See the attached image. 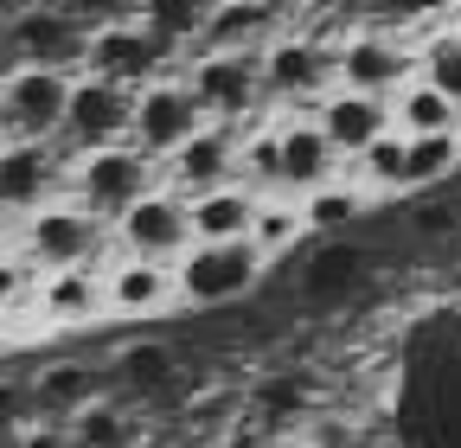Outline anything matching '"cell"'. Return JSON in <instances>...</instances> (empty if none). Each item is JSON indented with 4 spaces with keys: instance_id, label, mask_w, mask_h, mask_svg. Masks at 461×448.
I'll use <instances>...</instances> for the list:
<instances>
[{
    "instance_id": "30",
    "label": "cell",
    "mask_w": 461,
    "mask_h": 448,
    "mask_svg": "<svg viewBox=\"0 0 461 448\" xmlns=\"http://www.w3.org/2000/svg\"><path fill=\"white\" fill-rule=\"evenodd\" d=\"M58 13H65L71 26H84V32H96V26H122V20H135V0H51Z\"/></svg>"
},
{
    "instance_id": "16",
    "label": "cell",
    "mask_w": 461,
    "mask_h": 448,
    "mask_svg": "<svg viewBox=\"0 0 461 448\" xmlns=\"http://www.w3.org/2000/svg\"><path fill=\"white\" fill-rule=\"evenodd\" d=\"M103 308L109 314H160V308H173V269L167 263L122 256V263L103 275Z\"/></svg>"
},
{
    "instance_id": "11",
    "label": "cell",
    "mask_w": 461,
    "mask_h": 448,
    "mask_svg": "<svg viewBox=\"0 0 461 448\" xmlns=\"http://www.w3.org/2000/svg\"><path fill=\"white\" fill-rule=\"evenodd\" d=\"M333 77H339V90H359V96L391 103L403 84H417V58H411V51H397L391 39H378V32H359V39H346L333 51Z\"/></svg>"
},
{
    "instance_id": "14",
    "label": "cell",
    "mask_w": 461,
    "mask_h": 448,
    "mask_svg": "<svg viewBox=\"0 0 461 448\" xmlns=\"http://www.w3.org/2000/svg\"><path fill=\"white\" fill-rule=\"evenodd\" d=\"M276 154H282V193L308 199L314 186L339 180V154L327 148V135L302 116V122H276Z\"/></svg>"
},
{
    "instance_id": "25",
    "label": "cell",
    "mask_w": 461,
    "mask_h": 448,
    "mask_svg": "<svg viewBox=\"0 0 461 448\" xmlns=\"http://www.w3.org/2000/svg\"><path fill=\"white\" fill-rule=\"evenodd\" d=\"M212 13V0H135V26H148L167 51L199 45V26Z\"/></svg>"
},
{
    "instance_id": "8",
    "label": "cell",
    "mask_w": 461,
    "mask_h": 448,
    "mask_svg": "<svg viewBox=\"0 0 461 448\" xmlns=\"http://www.w3.org/2000/svg\"><path fill=\"white\" fill-rule=\"evenodd\" d=\"M115 244L122 256H141V263H180V250L193 244L186 231V199H173L167 186H154L148 199H135L122 218H115Z\"/></svg>"
},
{
    "instance_id": "20",
    "label": "cell",
    "mask_w": 461,
    "mask_h": 448,
    "mask_svg": "<svg viewBox=\"0 0 461 448\" xmlns=\"http://www.w3.org/2000/svg\"><path fill=\"white\" fill-rule=\"evenodd\" d=\"M302 205V231H321V237H339V231H353V224L372 211V193L346 174V180H327V186H314L308 199H295Z\"/></svg>"
},
{
    "instance_id": "35",
    "label": "cell",
    "mask_w": 461,
    "mask_h": 448,
    "mask_svg": "<svg viewBox=\"0 0 461 448\" xmlns=\"http://www.w3.org/2000/svg\"><path fill=\"white\" fill-rule=\"evenodd\" d=\"M417 231L423 237H442V231H461V218H455V205H423L417 211Z\"/></svg>"
},
{
    "instance_id": "9",
    "label": "cell",
    "mask_w": 461,
    "mask_h": 448,
    "mask_svg": "<svg viewBox=\"0 0 461 448\" xmlns=\"http://www.w3.org/2000/svg\"><path fill=\"white\" fill-rule=\"evenodd\" d=\"M84 26H71L65 13L51 7H20L7 20V32H0V51H14L20 65H45V71H77L84 65Z\"/></svg>"
},
{
    "instance_id": "33",
    "label": "cell",
    "mask_w": 461,
    "mask_h": 448,
    "mask_svg": "<svg viewBox=\"0 0 461 448\" xmlns=\"http://www.w3.org/2000/svg\"><path fill=\"white\" fill-rule=\"evenodd\" d=\"M129 378H135V384H167V353L135 346V353H129Z\"/></svg>"
},
{
    "instance_id": "28",
    "label": "cell",
    "mask_w": 461,
    "mask_h": 448,
    "mask_svg": "<svg viewBox=\"0 0 461 448\" xmlns=\"http://www.w3.org/2000/svg\"><path fill=\"white\" fill-rule=\"evenodd\" d=\"M417 77H423L436 96H448V103H455V116H461V32H442V39L423 51Z\"/></svg>"
},
{
    "instance_id": "21",
    "label": "cell",
    "mask_w": 461,
    "mask_h": 448,
    "mask_svg": "<svg viewBox=\"0 0 461 448\" xmlns=\"http://www.w3.org/2000/svg\"><path fill=\"white\" fill-rule=\"evenodd\" d=\"M269 20H276V13H269V0H224V7L205 13L193 51H257V39H263Z\"/></svg>"
},
{
    "instance_id": "32",
    "label": "cell",
    "mask_w": 461,
    "mask_h": 448,
    "mask_svg": "<svg viewBox=\"0 0 461 448\" xmlns=\"http://www.w3.org/2000/svg\"><path fill=\"white\" fill-rule=\"evenodd\" d=\"M26 417H32V390L26 384H7V378H0V429H26Z\"/></svg>"
},
{
    "instance_id": "22",
    "label": "cell",
    "mask_w": 461,
    "mask_h": 448,
    "mask_svg": "<svg viewBox=\"0 0 461 448\" xmlns=\"http://www.w3.org/2000/svg\"><path fill=\"white\" fill-rule=\"evenodd\" d=\"M391 129H397L403 141H423V135H461V116H455V103H448V96H436V90L417 77V84H403V90L391 96Z\"/></svg>"
},
{
    "instance_id": "19",
    "label": "cell",
    "mask_w": 461,
    "mask_h": 448,
    "mask_svg": "<svg viewBox=\"0 0 461 448\" xmlns=\"http://www.w3.org/2000/svg\"><path fill=\"white\" fill-rule=\"evenodd\" d=\"M32 308H39L45 320H58V327H77V320H90V314L103 308V275H96L90 263H77V269H51V275H39Z\"/></svg>"
},
{
    "instance_id": "17",
    "label": "cell",
    "mask_w": 461,
    "mask_h": 448,
    "mask_svg": "<svg viewBox=\"0 0 461 448\" xmlns=\"http://www.w3.org/2000/svg\"><path fill=\"white\" fill-rule=\"evenodd\" d=\"M96 365H84V359H58V365H45L26 390H32V417L39 423H58V417H77V410H90L96 404Z\"/></svg>"
},
{
    "instance_id": "13",
    "label": "cell",
    "mask_w": 461,
    "mask_h": 448,
    "mask_svg": "<svg viewBox=\"0 0 461 448\" xmlns=\"http://www.w3.org/2000/svg\"><path fill=\"white\" fill-rule=\"evenodd\" d=\"M321 135H327V148L339 154V160H359L384 129H391V103H378V96H359V90H327L321 103H314V116H308Z\"/></svg>"
},
{
    "instance_id": "26",
    "label": "cell",
    "mask_w": 461,
    "mask_h": 448,
    "mask_svg": "<svg viewBox=\"0 0 461 448\" xmlns=\"http://www.w3.org/2000/svg\"><path fill=\"white\" fill-rule=\"evenodd\" d=\"M461 166V135H423V141H403V193L436 186Z\"/></svg>"
},
{
    "instance_id": "12",
    "label": "cell",
    "mask_w": 461,
    "mask_h": 448,
    "mask_svg": "<svg viewBox=\"0 0 461 448\" xmlns=\"http://www.w3.org/2000/svg\"><path fill=\"white\" fill-rule=\"evenodd\" d=\"M96 237H103V224L84 218L71 199H65V205H39V211L26 218V263L45 269V275H51V269H77V263H90Z\"/></svg>"
},
{
    "instance_id": "15",
    "label": "cell",
    "mask_w": 461,
    "mask_h": 448,
    "mask_svg": "<svg viewBox=\"0 0 461 448\" xmlns=\"http://www.w3.org/2000/svg\"><path fill=\"white\" fill-rule=\"evenodd\" d=\"M327 77H333V58L314 39H276L257 51V84L269 96H314Z\"/></svg>"
},
{
    "instance_id": "6",
    "label": "cell",
    "mask_w": 461,
    "mask_h": 448,
    "mask_svg": "<svg viewBox=\"0 0 461 448\" xmlns=\"http://www.w3.org/2000/svg\"><path fill=\"white\" fill-rule=\"evenodd\" d=\"M199 103L205 122H250V103L263 96L257 84V51H199L193 71L180 77Z\"/></svg>"
},
{
    "instance_id": "10",
    "label": "cell",
    "mask_w": 461,
    "mask_h": 448,
    "mask_svg": "<svg viewBox=\"0 0 461 448\" xmlns=\"http://www.w3.org/2000/svg\"><path fill=\"white\" fill-rule=\"evenodd\" d=\"M129 109H135L129 90H115V84L77 71L71 77V103H65V122H58V129L77 141V154H96V148L129 141Z\"/></svg>"
},
{
    "instance_id": "5",
    "label": "cell",
    "mask_w": 461,
    "mask_h": 448,
    "mask_svg": "<svg viewBox=\"0 0 461 448\" xmlns=\"http://www.w3.org/2000/svg\"><path fill=\"white\" fill-rule=\"evenodd\" d=\"M71 77L77 71H45V65H14L0 77V122H7L20 141H45L65 122L71 103Z\"/></svg>"
},
{
    "instance_id": "31",
    "label": "cell",
    "mask_w": 461,
    "mask_h": 448,
    "mask_svg": "<svg viewBox=\"0 0 461 448\" xmlns=\"http://www.w3.org/2000/svg\"><path fill=\"white\" fill-rule=\"evenodd\" d=\"M32 289H39V269L26 256H0V314L32 308Z\"/></svg>"
},
{
    "instance_id": "7",
    "label": "cell",
    "mask_w": 461,
    "mask_h": 448,
    "mask_svg": "<svg viewBox=\"0 0 461 448\" xmlns=\"http://www.w3.org/2000/svg\"><path fill=\"white\" fill-rule=\"evenodd\" d=\"M218 186H238V122H199L167 154V193L173 199H199Z\"/></svg>"
},
{
    "instance_id": "24",
    "label": "cell",
    "mask_w": 461,
    "mask_h": 448,
    "mask_svg": "<svg viewBox=\"0 0 461 448\" xmlns=\"http://www.w3.org/2000/svg\"><path fill=\"white\" fill-rule=\"evenodd\" d=\"M308 231H302V205L295 199H282V193H269V199H257V211H250V231H244V244L269 263V256H282V250H295Z\"/></svg>"
},
{
    "instance_id": "36",
    "label": "cell",
    "mask_w": 461,
    "mask_h": 448,
    "mask_svg": "<svg viewBox=\"0 0 461 448\" xmlns=\"http://www.w3.org/2000/svg\"><path fill=\"white\" fill-rule=\"evenodd\" d=\"M0 448H20V435H14V429H0Z\"/></svg>"
},
{
    "instance_id": "4",
    "label": "cell",
    "mask_w": 461,
    "mask_h": 448,
    "mask_svg": "<svg viewBox=\"0 0 461 448\" xmlns=\"http://www.w3.org/2000/svg\"><path fill=\"white\" fill-rule=\"evenodd\" d=\"M199 122H205V116H199L193 90H186L180 77H154L148 90H135V109H129V141H122V148H135V154L154 166V160H167L173 148H180Z\"/></svg>"
},
{
    "instance_id": "18",
    "label": "cell",
    "mask_w": 461,
    "mask_h": 448,
    "mask_svg": "<svg viewBox=\"0 0 461 448\" xmlns=\"http://www.w3.org/2000/svg\"><path fill=\"white\" fill-rule=\"evenodd\" d=\"M250 211H257L250 186H218V193L186 199V231H193V244H238L250 231Z\"/></svg>"
},
{
    "instance_id": "37",
    "label": "cell",
    "mask_w": 461,
    "mask_h": 448,
    "mask_svg": "<svg viewBox=\"0 0 461 448\" xmlns=\"http://www.w3.org/2000/svg\"><path fill=\"white\" fill-rule=\"evenodd\" d=\"M26 7H39V0H26Z\"/></svg>"
},
{
    "instance_id": "2",
    "label": "cell",
    "mask_w": 461,
    "mask_h": 448,
    "mask_svg": "<svg viewBox=\"0 0 461 448\" xmlns=\"http://www.w3.org/2000/svg\"><path fill=\"white\" fill-rule=\"evenodd\" d=\"M77 71L135 96V90H148L154 77H173V51H167L148 26L122 20V26H96V32L84 39V65H77Z\"/></svg>"
},
{
    "instance_id": "23",
    "label": "cell",
    "mask_w": 461,
    "mask_h": 448,
    "mask_svg": "<svg viewBox=\"0 0 461 448\" xmlns=\"http://www.w3.org/2000/svg\"><path fill=\"white\" fill-rule=\"evenodd\" d=\"M45 186H51V154H45V141L0 148V205H32V211H39Z\"/></svg>"
},
{
    "instance_id": "29",
    "label": "cell",
    "mask_w": 461,
    "mask_h": 448,
    "mask_svg": "<svg viewBox=\"0 0 461 448\" xmlns=\"http://www.w3.org/2000/svg\"><path fill=\"white\" fill-rule=\"evenodd\" d=\"M71 442L77 448H129L135 442V423L122 410H109V404H90L71 417Z\"/></svg>"
},
{
    "instance_id": "34",
    "label": "cell",
    "mask_w": 461,
    "mask_h": 448,
    "mask_svg": "<svg viewBox=\"0 0 461 448\" xmlns=\"http://www.w3.org/2000/svg\"><path fill=\"white\" fill-rule=\"evenodd\" d=\"M20 448H77V442L65 423H32V429H20Z\"/></svg>"
},
{
    "instance_id": "3",
    "label": "cell",
    "mask_w": 461,
    "mask_h": 448,
    "mask_svg": "<svg viewBox=\"0 0 461 448\" xmlns=\"http://www.w3.org/2000/svg\"><path fill=\"white\" fill-rule=\"evenodd\" d=\"M154 193V166L135 154V148H96V154H77V174H71V205L84 218H122L135 199Z\"/></svg>"
},
{
    "instance_id": "38",
    "label": "cell",
    "mask_w": 461,
    "mask_h": 448,
    "mask_svg": "<svg viewBox=\"0 0 461 448\" xmlns=\"http://www.w3.org/2000/svg\"><path fill=\"white\" fill-rule=\"evenodd\" d=\"M0 77H7V71H0Z\"/></svg>"
},
{
    "instance_id": "27",
    "label": "cell",
    "mask_w": 461,
    "mask_h": 448,
    "mask_svg": "<svg viewBox=\"0 0 461 448\" xmlns=\"http://www.w3.org/2000/svg\"><path fill=\"white\" fill-rule=\"evenodd\" d=\"M346 166H353V180L378 199V193H403V135L397 129H384L359 160H346Z\"/></svg>"
},
{
    "instance_id": "1",
    "label": "cell",
    "mask_w": 461,
    "mask_h": 448,
    "mask_svg": "<svg viewBox=\"0 0 461 448\" xmlns=\"http://www.w3.org/2000/svg\"><path fill=\"white\" fill-rule=\"evenodd\" d=\"M263 256L238 237V244H186L180 263H173V301H193V308H224L263 282Z\"/></svg>"
}]
</instances>
